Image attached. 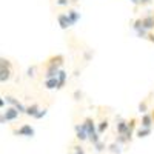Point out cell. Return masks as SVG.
I'll return each mask as SVG.
<instances>
[{"label":"cell","instance_id":"23","mask_svg":"<svg viewBox=\"0 0 154 154\" xmlns=\"http://www.w3.org/2000/svg\"><path fill=\"white\" fill-rule=\"evenodd\" d=\"M140 3H142V5H148V3H151V0H140Z\"/></svg>","mask_w":154,"mask_h":154},{"label":"cell","instance_id":"25","mask_svg":"<svg viewBox=\"0 0 154 154\" xmlns=\"http://www.w3.org/2000/svg\"><path fill=\"white\" fill-rule=\"evenodd\" d=\"M151 116H152V119H154V109H152V114H151Z\"/></svg>","mask_w":154,"mask_h":154},{"label":"cell","instance_id":"3","mask_svg":"<svg viewBox=\"0 0 154 154\" xmlns=\"http://www.w3.org/2000/svg\"><path fill=\"white\" fill-rule=\"evenodd\" d=\"M17 134L25 136V137H32L34 136V130H32L31 125H22L19 130H17Z\"/></svg>","mask_w":154,"mask_h":154},{"label":"cell","instance_id":"24","mask_svg":"<svg viewBox=\"0 0 154 154\" xmlns=\"http://www.w3.org/2000/svg\"><path fill=\"white\" fill-rule=\"evenodd\" d=\"M131 2H133L134 5H137V3H140V0H131Z\"/></svg>","mask_w":154,"mask_h":154},{"label":"cell","instance_id":"9","mask_svg":"<svg viewBox=\"0 0 154 154\" xmlns=\"http://www.w3.org/2000/svg\"><path fill=\"white\" fill-rule=\"evenodd\" d=\"M45 86L48 89H54V88H59V80H57V77H53V79H46L45 82Z\"/></svg>","mask_w":154,"mask_h":154},{"label":"cell","instance_id":"18","mask_svg":"<svg viewBox=\"0 0 154 154\" xmlns=\"http://www.w3.org/2000/svg\"><path fill=\"white\" fill-rule=\"evenodd\" d=\"M46 114V109H40L37 112V116H35V119H40V117H43V116Z\"/></svg>","mask_w":154,"mask_h":154},{"label":"cell","instance_id":"15","mask_svg":"<svg viewBox=\"0 0 154 154\" xmlns=\"http://www.w3.org/2000/svg\"><path fill=\"white\" fill-rule=\"evenodd\" d=\"M149 133H151V128H143V130H139L137 131V136L139 137H146Z\"/></svg>","mask_w":154,"mask_h":154},{"label":"cell","instance_id":"19","mask_svg":"<svg viewBox=\"0 0 154 154\" xmlns=\"http://www.w3.org/2000/svg\"><path fill=\"white\" fill-rule=\"evenodd\" d=\"M68 3H69V0H57V5H60V6H65Z\"/></svg>","mask_w":154,"mask_h":154},{"label":"cell","instance_id":"12","mask_svg":"<svg viewBox=\"0 0 154 154\" xmlns=\"http://www.w3.org/2000/svg\"><path fill=\"white\" fill-rule=\"evenodd\" d=\"M130 130V125H128L126 122H119V125H117V131H119V134H126V131Z\"/></svg>","mask_w":154,"mask_h":154},{"label":"cell","instance_id":"17","mask_svg":"<svg viewBox=\"0 0 154 154\" xmlns=\"http://www.w3.org/2000/svg\"><path fill=\"white\" fill-rule=\"evenodd\" d=\"M139 111L140 112H145L146 111V102H142V103L139 105Z\"/></svg>","mask_w":154,"mask_h":154},{"label":"cell","instance_id":"22","mask_svg":"<svg viewBox=\"0 0 154 154\" xmlns=\"http://www.w3.org/2000/svg\"><path fill=\"white\" fill-rule=\"evenodd\" d=\"M146 38H148L149 42H152V43H154V34H148V35H146Z\"/></svg>","mask_w":154,"mask_h":154},{"label":"cell","instance_id":"11","mask_svg":"<svg viewBox=\"0 0 154 154\" xmlns=\"http://www.w3.org/2000/svg\"><path fill=\"white\" fill-rule=\"evenodd\" d=\"M62 63H63V56H56V57H51L49 60H48V65H62Z\"/></svg>","mask_w":154,"mask_h":154},{"label":"cell","instance_id":"1","mask_svg":"<svg viewBox=\"0 0 154 154\" xmlns=\"http://www.w3.org/2000/svg\"><path fill=\"white\" fill-rule=\"evenodd\" d=\"M11 63H9V60H6V59H2V66H0V80L2 82H6L9 77H11Z\"/></svg>","mask_w":154,"mask_h":154},{"label":"cell","instance_id":"5","mask_svg":"<svg viewBox=\"0 0 154 154\" xmlns=\"http://www.w3.org/2000/svg\"><path fill=\"white\" fill-rule=\"evenodd\" d=\"M142 28L154 29V16H146V17L142 19Z\"/></svg>","mask_w":154,"mask_h":154},{"label":"cell","instance_id":"14","mask_svg":"<svg viewBox=\"0 0 154 154\" xmlns=\"http://www.w3.org/2000/svg\"><path fill=\"white\" fill-rule=\"evenodd\" d=\"M57 80H59V88H62L63 85H65V80H66V72L63 71V69H60V72H59V75H57Z\"/></svg>","mask_w":154,"mask_h":154},{"label":"cell","instance_id":"7","mask_svg":"<svg viewBox=\"0 0 154 154\" xmlns=\"http://www.w3.org/2000/svg\"><path fill=\"white\" fill-rule=\"evenodd\" d=\"M75 133H77V139H80V140H85V139L89 137L88 136V131L85 130L83 125L82 126H75Z\"/></svg>","mask_w":154,"mask_h":154},{"label":"cell","instance_id":"2","mask_svg":"<svg viewBox=\"0 0 154 154\" xmlns=\"http://www.w3.org/2000/svg\"><path fill=\"white\" fill-rule=\"evenodd\" d=\"M17 117H19V109L17 108H8L2 116V123L9 122V120H16Z\"/></svg>","mask_w":154,"mask_h":154},{"label":"cell","instance_id":"10","mask_svg":"<svg viewBox=\"0 0 154 154\" xmlns=\"http://www.w3.org/2000/svg\"><path fill=\"white\" fill-rule=\"evenodd\" d=\"M68 17H69L71 23L74 25L77 20L80 19V12H77V11H74V9H69V11H68Z\"/></svg>","mask_w":154,"mask_h":154},{"label":"cell","instance_id":"21","mask_svg":"<svg viewBox=\"0 0 154 154\" xmlns=\"http://www.w3.org/2000/svg\"><path fill=\"white\" fill-rule=\"evenodd\" d=\"M34 69H35V68H34V66H32V68H29V69H28V75H29V77H34Z\"/></svg>","mask_w":154,"mask_h":154},{"label":"cell","instance_id":"16","mask_svg":"<svg viewBox=\"0 0 154 154\" xmlns=\"http://www.w3.org/2000/svg\"><path fill=\"white\" fill-rule=\"evenodd\" d=\"M108 128V120H103V122H100V125H99V134H102L105 130Z\"/></svg>","mask_w":154,"mask_h":154},{"label":"cell","instance_id":"13","mask_svg":"<svg viewBox=\"0 0 154 154\" xmlns=\"http://www.w3.org/2000/svg\"><path fill=\"white\" fill-rule=\"evenodd\" d=\"M37 111H40V109H38V105H31V106H28L26 108V112H25V114H28V116H32V117H35V116H37Z\"/></svg>","mask_w":154,"mask_h":154},{"label":"cell","instance_id":"4","mask_svg":"<svg viewBox=\"0 0 154 154\" xmlns=\"http://www.w3.org/2000/svg\"><path fill=\"white\" fill-rule=\"evenodd\" d=\"M57 20H59V25H60V28L62 29H66L68 26H71V20H69V17H68V14H60L59 17H57Z\"/></svg>","mask_w":154,"mask_h":154},{"label":"cell","instance_id":"6","mask_svg":"<svg viewBox=\"0 0 154 154\" xmlns=\"http://www.w3.org/2000/svg\"><path fill=\"white\" fill-rule=\"evenodd\" d=\"M5 99H6V100L9 102V103H12V105H14V108H17V109H19V112H26V108H25V106H23V105L20 103L19 100H16L14 97H11V96H6Z\"/></svg>","mask_w":154,"mask_h":154},{"label":"cell","instance_id":"20","mask_svg":"<svg viewBox=\"0 0 154 154\" xmlns=\"http://www.w3.org/2000/svg\"><path fill=\"white\" fill-rule=\"evenodd\" d=\"M72 154H85V152H83V149L80 146H75V152H72Z\"/></svg>","mask_w":154,"mask_h":154},{"label":"cell","instance_id":"8","mask_svg":"<svg viewBox=\"0 0 154 154\" xmlns=\"http://www.w3.org/2000/svg\"><path fill=\"white\" fill-rule=\"evenodd\" d=\"M152 122H154V119H152L151 114H143V117H142V126L143 128H151Z\"/></svg>","mask_w":154,"mask_h":154}]
</instances>
